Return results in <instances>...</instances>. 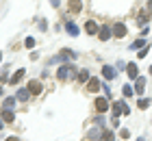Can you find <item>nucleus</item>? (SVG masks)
I'll use <instances>...</instances> for the list:
<instances>
[{"label":"nucleus","instance_id":"nucleus-28","mask_svg":"<svg viewBox=\"0 0 152 141\" xmlns=\"http://www.w3.org/2000/svg\"><path fill=\"white\" fill-rule=\"evenodd\" d=\"M0 96H2V87H0Z\"/></svg>","mask_w":152,"mask_h":141},{"label":"nucleus","instance_id":"nucleus-23","mask_svg":"<svg viewBox=\"0 0 152 141\" xmlns=\"http://www.w3.org/2000/svg\"><path fill=\"white\" fill-rule=\"evenodd\" d=\"M24 46H26V48H33V46H35V39H33V37H26Z\"/></svg>","mask_w":152,"mask_h":141},{"label":"nucleus","instance_id":"nucleus-12","mask_svg":"<svg viewBox=\"0 0 152 141\" xmlns=\"http://www.w3.org/2000/svg\"><path fill=\"white\" fill-rule=\"evenodd\" d=\"M22 78H24V69H18V72L11 76V85H18V83L22 80Z\"/></svg>","mask_w":152,"mask_h":141},{"label":"nucleus","instance_id":"nucleus-11","mask_svg":"<svg viewBox=\"0 0 152 141\" xmlns=\"http://www.w3.org/2000/svg\"><path fill=\"white\" fill-rule=\"evenodd\" d=\"M126 74L130 76V78H137V76H139V74H137V65H135V63H128V65H126Z\"/></svg>","mask_w":152,"mask_h":141},{"label":"nucleus","instance_id":"nucleus-24","mask_svg":"<svg viewBox=\"0 0 152 141\" xmlns=\"http://www.w3.org/2000/svg\"><path fill=\"white\" fill-rule=\"evenodd\" d=\"M120 135H122V139H128V137H130V132H128L126 128H122V130H120Z\"/></svg>","mask_w":152,"mask_h":141},{"label":"nucleus","instance_id":"nucleus-30","mask_svg":"<svg viewBox=\"0 0 152 141\" xmlns=\"http://www.w3.org/2000/svg\"><path fill=\"white\" fill-rule=\"evenodd\" d=\"M150 74H152V67H150Z\"/></svg>","mask_w":152,"mask_h":141},{"label":"nucleus","instance_id":"nucleus-17","mask_svg":"<svg viewBox=\"0 0 152 141\" xmlns=\"http://www.w3.org/2000/svg\"><path fill=\"white\" fill-rule=\"evenodd\" d=\"M78 80H80V83L89 80V72H87V69H80V74H78Z\"/></svg>","mask_w":152,"mask_h":141},{"label":"nucleus","instance_id":"nucleus-25","mask_svg":"<svg viewBox=\"0 0 152 141\" xmlns=\"http://www.w3.org/2000/svg\"><path fill=\"white\" fill-rule=\"evenodd\" d=\"M141 46H143V39H137L135 44H133V48H141Z\"/></svg>","mask_w":152,"mask_h":141},{"label":"nucleus","instance_id":"nucleus-5","mask_svg":"<svg viewBox=\"0 0 152 141\" xmlns=\"http://www.w3.org/2000/svg\"><path fill=\"white\" fill-rule=\"evenodd\" d=\"M96 111H98V113H107V111H109L107 98H98V100H96Z\"/></svg>","mask_w":152,"mask_h":141},{"label":"nucleus","instance_id":"nucleus-1","mask_svg":"<svg viewBox=\"0 0 152 141\" xmlns=\"http://www.w3.org/2000/svg\"><path fill=\"white\" fill-rule=\"evenodd\" d=\"M70 76H72V78L76 76V72H74V67H72V65H63V67H59V72H57V78H59V80H67Z\"/></svg>","mask_w":152,"mask_h":141},{"label":"nucleus","instance_id":"nucleus-21","mask_svg":"<svg viewBox=\"0 0 152 141\" xmlns=\"http://www.w3.org/2000/svg\"><path fill=\"white\" fill-rule=\"evenodd\" d=\"M15 107V100H13V98H7L4 100V109H13Z\"/></svg>","mask_w":152,"mask_h":141},{"label":"nucleus","instance_id":"nucleus-2","mask_svg":"<svg viewBox=\"0 0 152 141\" xmlns=\"http://www.w3.org/2000/svg\"><path fill=\"white\" fill-rule=\"evenodd\" d=\"M122 113H124V115H128V107L124 102H113V115L117 117V115H122Z\"/></svg>","mask_w":152,"mask_h":141},{"label":"nucleus","instance_id":"nucleus-26","mask_svg":"<svg viewBox=\"0 0 152 141\" xmlns=\"http://www.w3.org/2000/svg\"><path fill=\"white\" fill-rule=\"evenodd\" d=\"M50 2H52V7H59V0H50Z\"/></svg>","mask_w":152,"mask_h":141},{"label":"nucleus","instance_id":"nucleus-4","mask_svg":"<svg viewBox=\"0 0 152 141\" xmlns=\"http://www.w3.org/2000/svg\"><path fill=\"white\" fill-rule=\"evenodd\" d=\"M143 89H146V78H143V76H137L135 78V94H143Z\"/></svg>","mask_w":152,"mask_h":141},{"label":"nucleus","instance_id":"nucleus-15","mask_svg":"<svg viewBox=\"0 0 152 141\" xmlns=\"http://www.w3.org/2000/svg\"><path fill=\"white\" fill-rule=\"evenodd\" d=\"M65 28H67V33H70V35H78V28H76V24L67 22V24H65Z\"/></svg>","mask_w":152,"mask_h":141},{"label":"nucleus","instance_id":"nucleus-22","mask_svg":"<svg viewBox=\"0 0 152 141\" xmlns=\"http://www.w3.org/2000/svg\"><path fill=\"white\" fill-rule=\"evenodd\" d=\"M137 107H139V109H148V107H150V100H146V98H143V100H139V104H137Z\"/></svg>","mask_w":152,"mask_h":141},{"label":"nucleus","instance_id":"nucleus-6","mask_svg":"<svg viewBox=\"0 0 152 141\" xmlns=\"http://www.w3.org/2000/svg\"><path fill=\"white\" fill-rule=\"evenodd\" d=\"M111 35H113V31H111L109 26H102L100 31H98V37H100V41H107L109 37H111Z\"/></svg>","mask_w":152,"mask_h":141},{"label":"nucleus","instance_id":"nucleus-13","mask_svg":"<svg viewBox=\"0 0 152 141\" xmlns=\"http://www.w3.org/2000/svg\"><path fill=\"white\" fill-rule=\"evenodd\" d=\"M0 115H2L4 122H13V119H15V115H13V111H11V109H4L2 113H0Z\"/></svg>","mask_w":152,"mask_h":141},{"label":"nucleus","instance_id":"nucleus-3","mask_svg":"<svg viewBox=\"0 0 152 141\" xmlns=\"http://www.w3.org/2000/svg\"><path fill=\"white\" fill-rule=\"evenodd\" d=\"M41 89H44V85H41L39 80H31V83H28V91H31L33 96H39Z\"/></svg>","mask_w":152,"mask_h":141},{"label":"nucleus","instance_id":"nucleus-20","mask_svg":"<svg viewBox=\"0 0 152 141\" xmlns=\"http://www.w3.org/2000/svg\"><path fill=\"white\" fill-rule=\"evenodd\" d=\"M122 94H124V98H130V96H133V89H130L128 85H124V87H122Z\"/></svg>","mask_w":152,"mask_h":141},{"label":"nucleus","instance_id":"nucleus-27","mask_svg":"<svg viewBox=\"0 0 152 141\" xmlns=\"http://www.w3.org/2000/svg\"><path fill=\"white\" fill-rule=\"evenodd\" d=\"M7 141H20L18 137H9V139H7Z\"/></svg>","mask_w":152,"mask_h":141},{"label":"nucleus","instance_id":"nucleus-29","mask_svg":"<svg viewBox=\"0 0 152 141\" xmlns=\"http://www.w3.org/2000/svg\"><path fill=\"white\" fill-rule=\"evenodd\" d=\"M0 61H2V52H0Z\"/></svg>","mask_w":152,"mask_h":141},{"label":"nucleus","instance_id":"nucleus-7","mask_svg":"<svg viewBox=\"0 0 152 141\" xmlns=\"http://www.w3.org/2000/svg\"><path fill=\"white\" fill-rule=\"evenodd\" d=\"M113 35H115V37H124V35H126V26H124L122 22H117L113 26Z\"/></svg>","mask_w":152,"mask_h":141},{"label":"nucleus","instance_id":"nucleus-16","mask_svg":"<svg viewBox=\"0 0 152 141\" xmlns=\"http://www.w3.org/2000/svg\"><path fill=\"white\" fill-rule=\"evenodd\" d=\"M28 94H31L28 89H20V91H18V100H26V98H28Z\"/></svg>","mask_w":152,"mask_h":141},{"label":"nucleus","instance_id":"nucleus-10","mask_svg":"<svg viewBox=\"0 0 152 141\" xmlns=\"http://www.w3.org/2000/svg\"><path fill=\"white\" fill-rule=\"evenodd\" d=\"M87 89H89V91H98V89H100V80H98V78H89V80H87Z\"/></svg>","mask_w":152,"mask_h":141},{"label":"nucleus","instance_id":"nucleus-14","mask_svg":"<svg viewBox=\"0 0 152 141\" xmlns=\"http://www.w3.org/2000/svg\"><path fill=\"white\" fill-rule=\"evenodd\" d=\"M67 7H70V11L78 13L80 11V0H70V4H67Z\"/></svg>","mask_w":152,"mask_h":141},{"label":"nucleus","instance_id":"nucleus-8","mask_svg":"<svg viewBox=\"0 0 152 141\" xmlns=\"http://www.w3.org/2000/svg\"><path fill=\"white\" fill-rule=\"evenodd\" d=\"M102 76H104L107 80H111V78H115V69L109 67V65H104V67H102Z\"/></svg>","mask_w":152,"mask_h":141},{"label":"nucleus","instance_id":"nucleus-19","mask_svg":"<svg viewBox=\"0 0 152 141\" xmlns=\"http://www.w3.org/2000/svg\"><path fill=\"white\" fill-rule=\"evenodd\" d=\"M100 139H102V141H115L113 132H109V130H107V132H102V137H100Z\"/></svg>","mask_w":152,"mask_h":141},{"label":"nucleus","instance_id":"nucleus-18","mask_svg":"<svg viewBox=\"0 0 152 141\" xmlns=\"http://www.w3.org/2000/svg\"><path fill=\"white\" fill-rule=\"evenodd\" d=\"M96 137H102V130H100V128H94V130H89V139H96Z\"/></svg>","mask_w":152,"mask_h":141},{"label":"nucleus","instance_id":"nucleus-9","mask_svg":"<svg viewBox=\"0 0 152 141\" xmlns=\"http://www.w3.org/2000/svg\"><path fill=\"white\" fill-rule=\"evenodd\" d=\"M85 31H87V35H96V33L100 31V28L96 26V22H91V20H89V22L85 24Z\"/></svg>","mask_w":152,"mask_h":141}]
</instances>
